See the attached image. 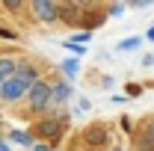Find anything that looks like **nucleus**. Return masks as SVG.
<instances>
[{"mask_svg":"<svg viewBox=\"0 0 154 151\" xmlns=\"http://www.w3.org/2000/svg\"><path fill=\"white\" fill-rule=\"evenodd\" d=\"M27 89H30V77L27 74H12L0 86V98H3V101H15V98H21Z\"/></svg>","mask_w":154,"mask_h":151,"instance_id":"f257e3e1","label":"nucleus"},{"mask_svg":"<svg viewBox=\"0 0 154 151\" xmlns=\"http://www.w3.org/2000/svg\"><path fill=\"white\" fill-rule=\"evenodd\" d=\"M51 89H48V83H33V89H30V107L33 110H45L48 107V101H51Z\"/></svg>","mask_w":154,"mask_h":151,"instance_id":"f03ea898","label":"nucleus"},{"mask_svg":"<svg viewBox=\"0 0 154 151\" xmlns=\"http://www.w3.org/2000/svg\"><path fill=\"white\" fill-rule=\"evenodd\" d=\"M33 9H36L38 21H57V6L51 3V0H33Z\"/></svg>","mask_w":154,"mask_h":151,"instance_id":"7ed1b4c3","label":"nucleus"},{"mask_svg":"<svg viewBox=\"0 0 154 151\" xmlns=\"http://www.w3.org/2000/svg\"><path fill=\"white\" fill-rule=\"evenodd\" d=\"M86 139H89L92 145H98V142H104V139H107V133H104V128H92V131L86 133Z\"/></svg>","mask_w":154,"mask_h":151,"instance_id":"20e7f679","label":"nucleus"},{"mask_svg":"<svg viewBox=\"0 0 154 151\" xmlns=\"http://www.w3.org/2000/svg\"><path fill=\"white\" fill-rule=\"evenodd\" d=\"M38 131L45 133V136H57V133H59V125H57V122H45Z\"/></svg>","mask_w":154,"mask_h":151,"instance_id":"39448f33","label":"nucleus"},{"mask_svg":"<svg viewBox=\"0 0 154 151\" xmlns=\"http://www.w3.org/2000/svg\"><path fill=\"white\" fill-rule=\"evenodd\" d=\"M12 71H15V62H12V59H0V77L12 74Z\"/></svg>","mask_w":154,"mask_h":151,"instance_id":"423d86ee","label":"nucleus"},{"mask_svg":"<svg viewBox=\"0 0 154 151\" xmlns=\"http://www.w3.org/2000/svg\"><path fill=\"white\" fill-rule=\"evenodd\" d=\"M136 45H139V39H125V42H119V51H134Z\"/></svg>","mask_w":154,"mask_h":151,"instance_id":"0eeeda50","label":"nucleus"},{"mask_svg":"<svg viewBox=\"0 0 154 151\" xmlns=\"http://www.w3.org/2000/svg\"><path fill=\"white\" fill-rule=\"evenodd\" d=\"M12 139H15V142H30V136L24 131H12Z\"/></svg>","mask_w":154,"mask_h":151,"instance_id":"6e6552de","label":"nucleus"},{"mask_svg":"<svg viewBox=\"0 0 154 151\" xmlns=\"http://www.w3.org/2000/svg\"><path fill=\"white\" fill-rule=\"evenodd\" d=\"M65 71H68V74H77V59H68V62H65Z\"/></svg>","mask_w":154,"mask_h":151,"instance_id":"1a4fd4ad","label":"nucleus"},{"mask_svg":"<svg viewBox=\"0 0 154 151\" xmlns=\"http://www.w3.org/2000/svg\"><path fill=\"white\" fill-rule=\"evenodd\" d=\"M3 3H6L9 9H18V6H21V0H3Z\"/></svg>","mask_w":154,"mask_h":151,"instance_id":"9d476101","label":"nucleus"},{"mask_svg":"<svg viewBox=\"0 0 154 151\" xmlns=\"http://www.w3.org/2000/svg\"><path fill=\"white\" fill-rule=\"evenodd\" d=\"M77 3H80V6H92L95 0H77Z\"/></svg>","mask_w":154,"mask_h":151,"instance_id":"9b49d317","label":"nucleus"},{"mask_svg":"<svg viewBox=\"0 0 154 151\" xmlns=\"http://www.w3.org/2000/svg\"><path fill=\"white\" fill-rule=\"evenodd\" d=\"M145 36H148V39H151V42H154V27H151V30H148V33H145Z\"/></svg>","mask_w":154,"mask_h":151,"instance_id":"f8f14e48","label":"nucleus"},{"mask_svg":"<svg viewBox=\"0 0 154 151\" xmlns=\"http://www.w3.org/2000/svg\"><path fill=\"white\" fill-rule=\"evenodd\" d=\"M33 151H48V145H36V148H33Z\"/></svg>","mask_w":154,"mask_h":151,"instance_id":"ddd939ff","label":"nucleus"},{"mask_svg":"<svg viewBox=\"0 0 154 151\" xmlns=\"http://www.w3.org/2000/svg\"><path fill=\"white\" fill-rule=\"evenodd\" d=\"M0 151H9V145H6V142H0Z\"/></svg>","mask_w":154,"mask_h":151,"instance_id":"4468645a","label":"nucleus"},{"mask_svg":"<svg viewBox=\"0 0 154 151\" xmlns=\"http://www.w3.org/2000/svg\"><path fill=\"white\" fill-rule=\"evenodd\" d=\"M131 3H145V0H131Z\"/></svg>","mask_w":154,"mask_h":151,"instance_id":"2eb2a0df","label":"nucleus"},{"mask_svg":"<svg viewBox=\"0 0 154 151\" xmlns=\"http://www.w3.org/2000/svg\"><path fill=\"white\" fill-rule=\"evenodd\" d=\"M151 136H154V128H151Z\"/></svg>","mask_w":154,"mask_h":151,"instance_id":"dca6fc26","label":"nucleus"},{"mask_svg":"<svg viewBox=\"0 0 154 151\" xmlns=\"http://www.w3.org/2000/svg\"><path fill=\"white\" fill-rule=\"evenodd\" d=\"M116 151H119V148H116Z\"/></svg>","mask_w":154,"mask_h":151,"instance_id":"f3484780","label":"nucleus"}]
</instances>
